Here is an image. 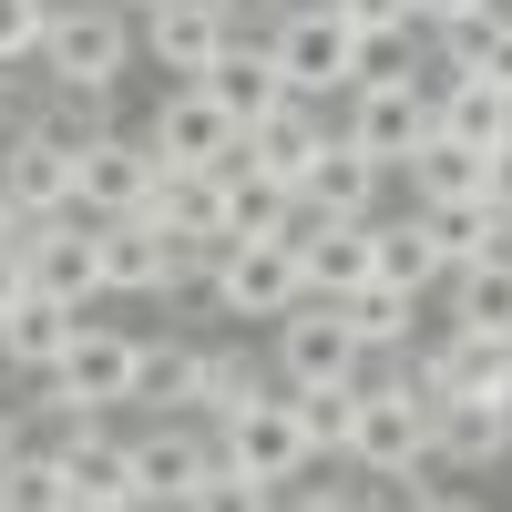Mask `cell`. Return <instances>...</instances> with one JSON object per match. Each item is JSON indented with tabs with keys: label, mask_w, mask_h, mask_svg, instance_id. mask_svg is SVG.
Listing matches in <instances>:
<instances>
[{
	"label": "cell",
	"mask_w": 512,
	"mask_h": 512,
	"mask_svg": "<svg viewBox=\"0 0 512 512\" xmlns=\"http://www.w3.org/2000/svg\"><path fill=\"white\" fill-rule=\"evenodd\" d=\"M93 267H103V297H175V236L164 216H93Z\"/></svg>",
	"instance_id": "cell-11"
},
{
	"label": "cell",
	"mask_w": 512,
	"mask_h": 512,
	"mask_svg": "<svg viewBox=\"0 0 512 512\" xmlns=\"http://www.w3.org/2000/svg\"><path fill=\"white\" fill-rule=\"evenodd\" d=\"M21 441H31V410H11V400H0V461H11Z\"/></svg>",
	"instance_id": "cell-39"
},
{
	"label": "cell",
	"mask_w": 512,
	"mask_h": 512,
	"mask_svg": "<svg viewBox=\"0 0 512 512\" xmlns=\"http://www.w3.org/2000/svg\"><path fill=\"white\" fill-rule=\"evenodd\" d=\"M369 277H390V287H410V297L441 287V246H431V226H420V205L369 216Z\"/></svg>",
	"instance_id": "cell-25"
},
{
	"label": "cell",
	"mask_w": 512,
	"mask_h": 512,
	"mask_svg": "<svg viewBox=\"0 0 512 512\" xmlns=\"http://www.w3.org/2000/svg\"><path fill=\"white\" fill-rule=\"evenodd\" d=\"M420 226H431L441 267H461V256H492V246L512 236V216H502L492 195H451V205H420Z\"/></svg>",
	"instance_id": "cell-31"
},
{
	"label": "cell",
	"mask_w": 512,
	"mask_h": 512,
	"mask_svg": "<svg viewBox=\"0 0 512 512\" xmlns=\"http://www.w3.org/2000/svg\"><path fill=\"white\" fill-rule=\"evenodd\" d=\"M328 11L349 21L369 52H379V41H410V31H420V21H410V0H328Z\"/></svg>",
	"instance_id": "cell-34"
},
{
	"label": "cell",
	"mask_w": 512,
	"mask_h": 512,
	"mask_svg": "<svg viewBox=\"0 0 512 512\" xmlns=\"http://www.w3.org/2000/svg\"><path fill=\"white\" fill-rule=\"evenodd\" d=\"M134 11L123 0H52L41 11V52L31 72L41 82H72V93H123V72H134Z\"/></svg>",
	"instance_id": "cell-2"
},
{
	"label": "cell",
	"mask_w": 512,
	"mask_h": 512,
	"mask_svg": "<svg viewBox=\"0 0 512 512\" xmlns=\"http://www.w3.org/2000/svg\"><path fill=\"white\" fill-rule=\"evenodd\" d=\"M318 144H328V113H318L308 93H287V103H267V113L236 134V154H226V164H246V175H267V185H287V195H297V175H308V154H318Z\"/></svg>",
	"instance_id": "cell-16"
},
{
	"label": "cell",
	"mask_w": 512,
	"mask_h": 512,
	"mask_svg": "<svg viewBox=\"0 0 512 512\" xmlns=\"http://www.w3.org/2000/svg\"><path fill=\"white\" fill-rule=\"evenodd\" d=\"M195 400H205V338H144L134 410H195Z\"/></svg>",
	"instance_id": "cell-28"
},
{
	"label": "cell",
	"mask_w": 512,
	"mask_h": 512,
	"mask_svg": "<svg viewBox=\"0 0 512 512\" xmlns=\"http://www.w3.org/2000/svg\"><path fill=\"white\" fill-rule=\"evenodd\" d=\"M400 185H410V205H451V195H482V144H461V134H420L410 144V164H400Z\"/></svg>",
	"instance_id": "cell-27"
},
{
	"label": "cell",
	"mask_w": 512,
	"mask_h": 512,
	"mask_svg": "<svg viewBox=\"0 0 512 512\" xmlns=\"http://www.w3.org/2000/svg\"><path fill=\"white\" fill-rule=\"evenodd\" d=\"M134 359H144V338L134 328H113L82 308L72 328V349L31 379V410H52V420H93V410H134Z\"/></svg>",
	"instance_id": "cell-3"
},
{
	"label": "cell",
	"mask_w": 512,
	"mask_h": 512,
	"mask_svg": "<svg viewBox=\"0 0 512 512\" xmlns=\"http://www.w3.org/2000/svg\"><path fill=\"white\" fill-rule=\"evenodd\" d=\"M41 11H52V0H0V72H21L41 52Z\"/></svg>",
	"instance_id": "cell-35"
},
{
	"label": "cell",
	"mask_w": 512,
	"mask_h": 512,
	"mask_svg": "<svg viewBox=\"0 0 512 512\" xmlns=\"http://www.w3.org/2000/svg\"><path fill=\"white\" fill-rule=\"evenodd\" d=\"M492 82H502V93H512V11H502V31H492V62H482Z\"/></svg>",
	"instance_id": "cell-38"
},
{
	"label": "cell",
	"mask_w": 512,
	"mask_h": 512,
	"mask_svg": "<svg viewBox=\"0 0 512 512\" xmlns=\"http://www.w3.org/2000/svg\"><path fill=\"white\" fill-rule=\"evenodd\" d=\"M379 195H390V164L328 123V144L308 154V175H297V205H318V216H379Z\"/></svg>",
	"instance_id": "cell-19"
},
{
	"label": "cell",
	"mask_w": 512,
	"mask_h": 512,
	"mask_svg": "<svg viewBox=\"0 0 512 512\" xmlns=\"http://www.w3.org/2000/svg\"><path fill=\"white\" fill-rule=\"evenodd\" d=\"M195 82H205V93H216V103H226L236 123H256L267 103H287V72H277V52H267V41H256V31H236V41H226V52L205 62Z\"/></svg>",
	"instance_id": "cell-23"
},
{
	"label": "cell",
	"mask_w": 512,
	"mask_h": 512,
	"mask_svg": "<svg viewBox=\"0 0 512 512\" xmlns=\"http://www.w3.org/2000/svg\"><path fill=\"white\" fill-rule=\"evenodd\" d=\"M113 410H93V420H62V482H72V512H134V441L123 431H103Z\"/></svg>",
	"instance_id": "cell-13"
},
{
	"label": "cell",
	"mask_w": 512,
	"mask_h": 512,
	"mask_svg": "<svg viewBox=\"0 0 512 512\" xmlns=\"http://www.w3.org/2000/svg\"><path fill=\"white\" fill-rule=\"evenodd\" d=\"M205 431H216V461L236 472V502H277L297 472H308V431H297V410H287V390L277 400H246L236 420H205Z\"/></svg>",
	"instance_id": "cell-5"
},
{
	"label": "cell",
	"mask_w": 512,
	"mask_h": 512,
	"mask_svg": "<svg viewBox=\"0 0 512 512\" xmlns=\"http://www.w3.org/2000/svg\"><path fill=\"white\" fill-rule=\"evenodd\" d=\"M144 216H164V236H226V164H154Z\"/></svg>",
	"instance_id": "cell-21"
},
{
	"label": "cell",
	"mask_w": 512,
	"mask_h": 512,
	"mask_svg": "<svg viewBox=\"0 0 512 512\" xmlns=\"http://www.w3.org/2000/svg\"><path fill=\"white\" fill-rule=\"evenodd\" d=\"M267 359H277V390H308V379H359L369 349L349 338L338 297H297V308L267 318Z\"/></svg>",
	"instance_id": "cell-8"
},
{
	"label": "cell",
	"mask_w": 512,
	"mask_h": 512,
	"mask_svg": "<svg viewBox=\"0 0 512 512\" xmlns=\"http://www.w3.org/2000/svg\"><path fill=\"white\" fill-rule=\"evenodd\" d=\"M287 410H297V431H308V451L328 461L338 441H349V410H359V379H308V390H287Z\"/></svg>",
	"instance_id": "cell-33"
},
{
	"label": "cell",
	"mask_w": 512,
	"mask_h": 512,
	"mask_svg": "<svg viewBox=\"0 0 512 512\" xmlns=\"http://www.w3.org/2000/svg\"><path fill=\"white\" fill-rule=\"evenodd\" d=\"M226 41H236V21L216 11V0H144V11H134V52L154 72H175V82H195Z\"/></svg>",
	"instance_id": "cell-12"
},
{
	"label": "cell",
	"mask_w": 512,
	"mask_h": 512,
	"mask_svg": "<svg viewBox=\"0 0 512 512\" xmlns=\"http://www.w3.org/2000/svg\"><path fill=\"white\" fill-rule=\"evenodd\" d=\"M205 297H216V318H256V328H267L277 308L308 297V277H297L287 236H226L216 267H205Z\"/></svg>",
	"instance_id": "cell-9"
},
{
	"label": "cell",
	"mask_w": 512,
	"mask_h": 512,
	"mask_svg": "<svg viewBox=\"0 0 512 512\" xmlns=\"http://www.w3.org/2000/svg\"><path fill=\"white\" fill-rule=\"evenodd\" d=\"M338 103H349V113H338V134H349V144H369L379 164H390V175L410 164V144L431 134V72H390V62H379V72H359Z\"/></svg>",
	"instance_id": "cell-7"
},
{
	"label": "cell",
	"mask_w": 512,
	"mask_h": 512,
	"mask_svg": "<svg viewBox=\"0 0 512 512\" xmlns=\"http://www.w3.org/2000/svg\"><path fill=\"white\" fill-rule=\"evenodd\" d=\"M144 195H154L144 134H123V123H113V134H93V144L72 154V205H82V216H134Z\"/></svg>",
	"instance_id": "cell-18"
},
{
	"label": "cell",
	"mask_w": 512,
	"mask_h": 512,
	"mask_svg": "<svg viewBox=\"0 0 512 512\" xmlns=\"http://www.w3.org/2000/svg\"><path fill=\"white\" fill-rule=\"evenodd\" d=\"M431 123L492 154V144H512V93H502L492 72H441V82H431Z\"/></svg>",
	"instance_id": "cell-24"
},
{
	"label": "cell",
	"mask_w": 512,
	"mask_h": 512,
	"mask_svg": "<svg viewBox=\"0 0 512 512\" xmlns=\"http://www.w3.org/2000/svg\"><path fill=\"white\" fill-rule=\"evenodd\" d=\"M246 400H277V359H256L246 338H226V349H205V420H236Z\"/></svg>",
	"instance_id": "cell-30"
},
{
	"label": "cell",
	"mask_w": 512,
	"mask_h": 512,
	"mask_svg": "<svg viewBox=\"0 0 512 512\" xmlns=\"http://www.w3.org/2000/svg\"><path fill=\"white\" fill-rule=\"evenodd\" d=\"M482 195L512 216V144H492V154H482Z\"/></svg>",
	"instance_id": "cell-37"
},
{
	"label": "cell",
	"mask_w": 512,
	"mask_h": 512,
	"mask_svg": "<svg viewBox=\"0 0 512 512\" xmlns=\"http://www.w3.org/2000/svg\"><path fill=\"white\" fill-rule=\"evenodd\" d=\"M287 256H297V277H308V297H349L369 277V216H318V205H297L287 216Z\"/></svg>",
	"instance_id": "cell-17"
},
{
	"label": "cell",
	"mask_w": 512,
	"mask_h": 512,
	"mask_svg": "<svg viewBox=\"0 0 512 512\" xmlns=\"http://www.w3.org/2000/svg\"><path fill=\"white\" fill-rule=\"evenodd\" d=\"M11 226H21V216H11V195H0V236H11Z\"/></svg>",
	"instance_id": "cell-41"
},
{
	"label": "cell",
	"mask_w": 512,
	"mask_h": 512,
	"mask_svg": "<svg viewBox=\"0 0 512 512\" xmlns=\"http://www.w3.org/2000/svg\"><path fill=\"white\" fill-rule=\"evenodd\" d=\"M134 441V502H175V512H216L236 502V472L216 461V431H205V410H154Z\"/></svg>",
	"instance_id": "cell-1"
},
{
	"label": "cell",
	"mask_w": 512,
	"mask_h": 512,
	"mask_svg": "<svg viewBox=\"0 0 512 512\" xmlns=\"http://www.w3.org/2000/svg\"><path fill=\"white\" fill-rule=\"evenodd\" d=\"M0 195H11V216H82L72 205V154L52 134H31V123L0 144Z\"/></svg>",
	"instance_id": "cell-20"
},
{
	"label": "cell",
	"mask_w": 512,
	"mask_h": 512,
	"mask_svg": "<svg viewBox=\"0 0 512 512\" xmlns=\"http://www.w3.org/2000/svg\"><path fill=\"white\" fill-rule=\"evenodd\" d=\"M431 461H441V472H461V482L502 472V461H512V400H482V390H451V400L431 410Z\"/></svg>",
	"instance_id": "cell-15"
},
{
	"label": "cell",
	"mask_w": 512,
	"mask_h": 512,
	"mask_svg": "<svg viewBox=\"0 0 512 512\" xmlns=\"http://www.w3.org/2000/svg\"><path fill=\"white\" fill-rule=\"evenodd\" d=\"M431 410L441 400H420L400 369H379V379L359 369V410H349V441H338V451H349L369 482H400L410 461H431Z\"/></svg>",
	"instance_id": "cell-4"
},
{
	"label": "cell",
	"mask_w": 512,
	"mask_h": 512,
	"mask_svg": "<svg viewBox=\"0 0 512 512\" xmlns=\"http://www.w3.org/2000/svg\"><path fill=\"white\" fill-rule=\"evenodd\" d=\"M31 287L62 308H103V267H93V216H21Z\"/></svg>",
	"instance_id": "cell-14"
},
{
	"label": "cell",
	"mask_w": 512,
	"mask_h": 512,
	"mask_svg": "<svg viewBox=\"0 0 512 512\" xmlns=\"http://www.w3.org/2000/svg\"><path fill=\"white\" fill-rule=\"evenodd\" d=\"M72 328H82V308H62V297H11L0 308V369H21V379H41L62 349H72Z\"/></svg>",
	"instance_id": "cell-22"
},
{
	"label": "cell",
	"mask_w": 512,
	"mask_h": 512,
	"mask_svg": "<svg viewBox=\"0 0 512 512\" xmlns=\"http://www.w3.org/2000/svg\"><path fill=\"white\" fill-rule=\"evenodd\" d=\"M338 318H349V338L379 359V349H410V328H420V297L390 287V277H359L349 297H338Z\"/></svg>",
	"instance_id": "cell-29"
},
{
	"label": "cell",
	"mask_w": 512,
	"mask_h": 512,
	"mask_svg": "<svg viewBox=\"0 0 512 512\" xmlns=\"http://www.w3.org/2000/svg\"><path fill=\"white\" fill-rule=\"evenodd\" d=\"M451 11H472V0H410V21L431 31V21H451Z\"/></svg>",
	"instance_id": "cell-40"
},
{
	"label": "cell",
	"mask_w": 512,
	"mask_h": 512,
	"mask_svg": "<svg viewBox=\"0 0 512 512\" xmlns=\"http://www.w3.org/2000/svg\"><path fill=\"white\" fill-rule=\"evenodd\" d=\"M502 246H512V236H502Z\"/></svg>",
	"instance_id": "cell-43"
},
{
	"label": "cell",
	"mask_w": 512,
	"mask_h": 512,
	"mask_svg": "<svg viewBox=\"0 0 512 512\" xmlns=\"http://www.w3.org/2000/svg\"><path fill=\"white\" fill-rule=\"evenodd\" d=\"M441 308H451V328H512V246L441 267Z\"/></svg>",
	"instance_id": "cell-26"
},
{
	"label": "cell",
	"mask_w": 512,
	"mask_h": 512,
	"mask_svg": "<svg viewBox=\"0 0 512 512\" xmlns=\"http://www.w3.org/2000/svg\"><path fill=\"white\" fill-rule=\"evenodd\" d=\"M297 216V195L267 185V175H246V164H226V236H287Z\"/></svg>",
	"instance_id": "cell-32"
},
{
	"label": "cell",
	"mask_w": 512,
	"mask_h": 512,
	"mask_svg": "<svg viewBox=\"0 0 512 512\" xmlns=\"http://www.w3.org/2000/svg\"><path fill=\"white\" fill-rule=\"evenodd\" d=\"M236 134H246V123L205 93V82H164V103L144 113V154L154 164H226Z\"/></svg>",
	"instance_id": "cell-10"
},
{
	"label": "cell",
	"mask_w": 512,
	"mask_h": 512,
	"mask_svg": "<svg viewBox=\"0 0 512 512\" xmlns=\"http://www.w3.org/2000/svg\"><path fill=\"white\" fill-rule=\"evenodd\" d=\"M123 11H144V0H123Z\"/></svg>",
	"instance_id": "cell-42"
},
{
	"label": "cell",
	"mask_w": 512,
	"mask_h": 512,
	"mask_svg": "<svg viewBox=\"0 0 512 512\" xmlns=\"http://www.w3.org/2000/svg\"><path fill=\"white\" fill-rule=\"evenodd\" d=\"M11 297H31V256H21V226L0 236V308H11Z\"/></svg>",
	"instance_id": "cell-36"
},
{
	"label": "cell",
	"mask_w": 512,
	"mask_h": 512,
	"mask_svg": "<svg viewBox=\"0 0 512 512\" xmlns=\"http://www.w3.org/2000/svg\"><path fill=\"white\" fill-rule=\"evenodd\" d=\"M267 52H277V72H287V93H308V103H338V93L369 72V41L338 21L328 0H287V21L267 31Z\"/></svg>",
	"instance_id": "cell-6"
}]
</instances>
